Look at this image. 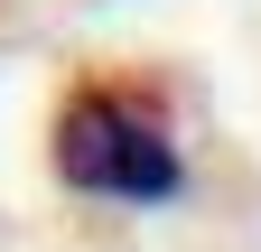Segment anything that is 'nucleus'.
<instances>
[{
	"label": "nucleus",
	"mask_w": 261,
	"mask_h": 252,
	"mask_svg": "<svg viewBox=\"0 0 261 252\" xmlns=\"http://www.w3.org/2000/svg\"><path fill=\"white\" fill-rule=\"evenodd\" d=\"M47 168L56 187H75L93 206H177L187 196V149L159 112V93L140 84H75L56 103Z\"/></svg>",
	"instance_id": "nucleus-1"
}]
</instances>
